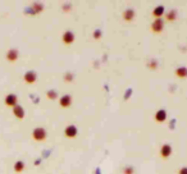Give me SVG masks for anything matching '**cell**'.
Segmentation results:
<instances>
[{
    "instance_id": "6da1fadb",
    "label": "cell",
    "mask_w": 187,
    "mask_h": 174,
    "mask_svg": "<svg viewBox=\"0 0 187 174\" xmlns=\"http://www.w3.org/2000/svg\"><path fill=\"white\" fill-rule=\"evenodd\" d=\"M32 138L37 142H42V141H45L46 138H48V133H46V131L44 128L37 127V128H35L32 131Z\"/></svg>"
},
{
    "instance_id": "7a4b0ae2",
    "label": "cell",
    "mask_w": 187,
    "mask_h": 174,
    "mask_svg": "<svg viewBox=\"0 0 187 174\" xmlns=\"http://www.w3.org/2000/svg\"><path fill=\"white\" fill-rule=\"evenodd\" d=\"M159 155H160L162 159L167 160L170 155H172V146H170L169 144H164V145H162L160 150H159Z\"/></svg>"
},
{
    "instance_id": "3957f363",
    "label": "cell",
    "mask_w": 187,
    "mask_h": 174,
    "mask_svg": "<svg viewBox=\"0 0 187 174\" xmlns=\"http://www.w3.org/2000/svg\"><path fill=\"white\" fill-rule=\"evenodd\" d=\"M62 41H63L64 45H72L73 42L76 41V36L72 31H65V32L62 35Z\"/></svg>"
},
{
    "instance_id": "277c9868",
    "label": "cell",
    "mask_w": 187,
    "mask_h": 174,
    "mask_svg": "<svg viewBox=\"0 0 187 174\" xmlns=\"http://www.w3.org/2000/svg\"><path fill=\"white\" fill-rule=\"evenodd\" d=\"M164 30V22H163V19H155L153 22V25H151V31H153L154 33H162V31Z\"/></svg>"
},
{
    "instance_id": "5b68a950",
    "label": "cell",
    "mask_w": 187,
    "mask_h": 174,
    "mask_svg": "<svg viewBox=\"0 0 187 174\" xmlns=\"http://www.w3.org/2000/svg\"><path fill=\"white\" fill-rule=\"evenodd\" d=\"M77 133H78V131H77V127L76 126H68V127H65V129H64V136L67 137V138H75L77 136Z\"/></svg>"
},
{
    "instance_id": "8992f818",
    "label": "cell",
    "mask_w": 187,
    "mask_h": 174,
    "mask_svg": "<svg viewBox=\"0 0 187 174\" xmlns=\"http://www.w3.org/2000/svg\"><path fill=\"white\" fill-rule=\"evenodd\" d=\"M18 56H19V54H18V50H17V49H9V50L7 51V54H5L7 60L10 61V63H14V61H17Z\"/></svg>"
},
{
    "instance_id": "52a82bcc",
    "label": "cell",
    "mask_w": 187,
    "mask_h": 174,
    "mask_svg": "<svg viewBox=\"0 0 187 174\" xmlns=\"http://www.w3.org/2000/svg\"><path fill=\"white\" fill-rule=\"evenodd\" d=\"M59 105L63 108V109H68V108L72 105V96L71 95H63L59 99Z\"/></svg>"
},
{
    "instance_id": "ba28073f",
    "label": "cell",
    "mask_w": 187,
    "mask_h": 174,
    "mask_svg": "<svg viewBox=\"0 0 187 174\" xmlns=\"http://www.w3.org/2000/svg\"><path fill=\"white\" fill-rule=\"evenodd\" d=\"M5 105L7 106H9V108H14L15 105H17V103H18V99H17V95H14V94H8L5 96Z\"/></svg>"
},
{
    "instance_id": "9c48e42d",
    "label": "cell",
    "mask_w": 187,
    "mask_h": 174,
    "mask_svg": "<svg viewBox=\"0 0 187 174\" xmlns=\"http://www.w3.org/2000/svg\"><path fill=\"white\" fill-rule=\"evenodd\" d=\"M23 79H25V82H26V83L33 84L35 82H36V79H37V76H36V73H35V72L30 71V72H27L26 74L23 76Z\"/></svg>"
},
{
    "instance_id": "30bf717a",
    "label": "cell",
    "mask_w": 187,
    "mask_h": 174,
    "mask_svg": "<svg viewBox=\"0 0 187 174\" xmlns=\"http://www.w3.org/2000/svg\"><path fill=\"white\" fill-rule=\"evenodd\" d=\"M12 110H13L14 117L17 118V119H19V121H22V119L25 118V109H23L21 105H18V104H17V105H15Z\"/></svg>"
},
{
    "instance_id": "8fae6325",
    "label": "cell",
    "mask_w": 187,
    "mask_h": 174,
    "mask_svg": "<svg viewBox=\"0 0 187 174\" xmlns=\"http://www.w3.org/2000/svg\"><path fill=\"white\" fill-rule=\"evenodd\" d=\"M135 15H136L135 10L131 9V8H128V9H126V10L123 12L122 17H123V19L126 22H132V21H133V18H135Z\"/></svg>"
},
{
    "instance_id": "7c38bea8",
    "label": "cell",
    "mask_w": 187,
    "mask_h": 174,
    "mask_svg": "<svg viewBox=\"0 0 187 174\" xmlns=\"http://www.w3.org/2000/svg\"><path fill=\"white\" fill-rule=\"evenodd\" d=\"M155 122H158V123H163V122H165V119H167V113H165V110H158L157 113H155Z\"/></svg>"
},
{
    "instance_id": "4fadbf2b",
    "label": "cell",
    "mask_w": 187,
    "mask_h": 174,
    "mask_svg": "<svg viewBox=\"0 0 187 174\" xmlns=\"http://www.w3.org/2000/svg\"><path fill=\"white\" fill-rule=\"evenodd\" d=\"M164 13H165L164 6H163V5H159V6H157V8H155V9L153 10V17H154L155 19H160Z\"/></svg>"
},
{
    "instance_id": "5bb4252c",
    "label": "cell",
    "mask_w": 187,
    "mask_h": 174,
    "mask_svg": "<svg viewBox=\"0 0 187 174\" xmlns=\"http://www.w3.org/2000/svg\"><path fill=\"white\" fill-rule=\"evenodd\" d=\"M177 18H178V13H177V10H176V9L169 10L168 13L165 14V19H167L168 22H174Z\"/></svg>"
},
{
    "instance_id": "9a60e30c",
    "label": "cell",
    "mask_w": 187,
    "mask_h": 174,
    "mask_svg": "<svg viewBox=\"0 0 187 174\" xmlns=\"http://www.w3.org/2000/svg\"><path fill=\"white\" fill-rule=\"evenodd\" d=\"M176 76L178 77V78H186L187 77V68H185V67H181V68H178V69H176Z\"/></svg>"
},
{
    "instance_id": "2e32d148",
    "label": "cell",
    "mask_w": 187,
    "mask_h": 174,
    "mask_svg": "<svg viewBox=\"0 0 187 174\" xmlns=\"http://www.w3.org/2000/svg\"><path fill=\"white\" fill-rule=\"evenodd\" d=\"M14 172H17V173H22L23 170H25V163H23L22 160H18L17 163L14 164Z\"/></svg>"
},
{
    "instance_id": "e0dca14e",
    "label": "cell",
    "mask_w": 187,
    "mask_h": 174,
    "mask_svg": "<svg viewBox=\"0 0 187 174\" xmlns=\"http://www.w3.org/2000/svg\"><path fill=\"white\" fill-rule=\"evenodd\" d=\"M46 97L49 100H55V99H58V94L54 90H50V91L46 92Z\"/></svg>"
},
{
    "instance_id": "ac0fdd59",
    "label": "cell",
    "mask_w": 187,
    "mask_h": 174,
    "mask_svg": "<svg viewBox=\"0 0 187 174\" xmlns=\"http://www.w3.org/2000/svg\"><path fill=\"white\" fill-rule=\"evenodd\" d=\"M72 77H73V74L68 73V74H65V76H64V81H65V82H72V81H73Z\"/></svg>"
},
{
    "instance_id": "d6986e66",
    "label": "cell",
    "mask_w": 187,
    "mask_h": 174,
    "mask_svg": "<svg viewBox=\"0 0 187 174\" xmlns=\"http://www.w3.org/2000/svg\"><path fill=\"white\" fill-rule=\"evenodd\" d=\"M123 173H124V174H133V168H131V167H128V168H124Z\"/></svg>"
},
{
    "instance_id": "ffe728a7",
    "label": "cell",
    "mask_w": 187,
    "mask_h": 174,
    "mask_svg": "<svg viewBox=\"0 0 187 174\" xmlns=\"http://www.w3.org/2000/svg\"><path fill=\"white\" fill-rule=\"evenodd\" d=\"M100 35H101L100 31H95V32H94V38H95V40H99V38H100Z\"/></svg>"
},
{
    "instance_id": "44dd1931",
    "label": "cell",
    "mask_w": 187,
    "mask_h": 174,
    "mask_svg": "<svg viewBox=\"0 0 187 174\" xmlns=\"http://www.w3.org/2000/svg\"><path fill=\"white\" fill-rule=\"evenodd\" d=\"M178 174H187V167H183L178 170Z\"/></svg>"
}]
</instances>
